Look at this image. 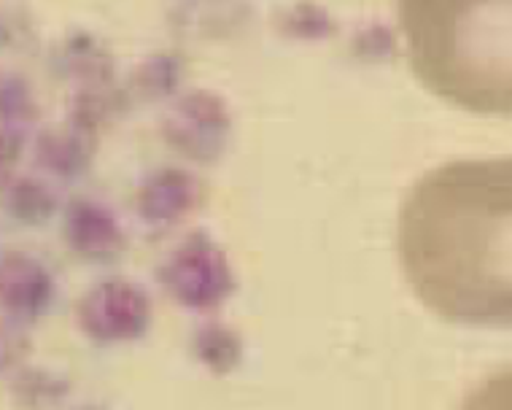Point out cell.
<instances>
[{
    "label": "cell",
    "instance_id": "obj_1",
    "mask_svg": "<svg viewBox=\"0 0 512 410\" xmlns=\"http://www.w3.org/2000/svg\"><path fill=\"white\" fill-rule=\"evenodd\" d=\"M510 160L426 173L399 211V259L418 300L464 327L510 324Z\"/></svg>",
    "mask_w": 512,
    "mask_h": 410
},
{
    "label": "cell",
    "instance_id": "obj_2",
    "mask_svg": "<svg viewBox=\"0 0 512 410\" xmlns=\"http://www.w3.org/2000/svg\"><path fill=\"white\" fill-rule=\"evenodd\" d=\"M512 0H397L407 63L445 103L510 116Z\"/></svg>",
    "mask_w": 512,
    "mask_h": 410
}]
</instances>
